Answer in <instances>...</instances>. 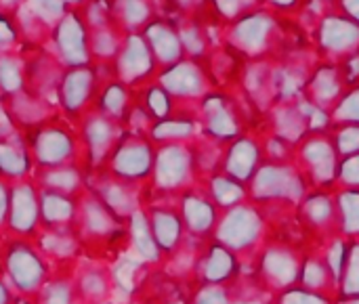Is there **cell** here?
Here are the masks:
<instances>
[{
  "label": "cell",
  "mask_w": 359,
  "mask_h": 304,
  "mask_svg": "<svg viewBox=\"0 0 359 304\" xmlns=\"http://www.w3.org/2000/svg\"><path fill=\"white\" fill-rule=\"evenodd\" d=\"M29 6H32V13L38 15L42 21L46 23H59L65 13H67V4L65 0H29Z\"/></svg>",
  "instance_id": "obj_13"
},
{
  "label": "cell",
  "mask_w": 359,
  "mask_h": 304,
  "mask_svg": "<svg viewBox=\"0 0 359 304\" xmlns=\"http://www.w3.org/2000/svg\"><path fill=\"white\" fill-rule=\"evenodd\" d=\"M0 88L8 95L23 90V71L19 63L8 55L0 57Z\"/></svg>",
  "instance_id": "obj_12"
},
{
  "label": "cell",
  "mask_w": 359,
  "mask_h": 304,
  "mask_svg": "<svg viewBox=\"0 0 359 304\" xmlns=\"http://www.w3.org/2000/svg\"><path fill=\"white\" fill-rule=\"evenodd\" d=\"M93 90H95V74L90 71L88 65L69 67L61 74L59 99L67 113H72V116L80 113L88 105Z\"/></svg>",
  "instance_id": "obj_5"
},
{
  "label": "cell",
  "mask_w": 359,
  "mask_h": 304,
  "mask_svg": "<svg viewBox=\"0 0 359 304\" xmlns=\"http://www.w3.org/2000/svg\"><path fill=\"white\" fill-rule=\"evenodd\" d=\"M17 40V27L11 21V17H6L4 13H0V50L6 48L11 42Z\"/></svg>",
  "instance_id": "obj_14"
},
{
  "label": "cell",
  "mask_w": 359,
  "mask_h": 304,
  "mask_svg": "<svg viewBox=\"0 0 359 304\" xmlns=\"http://www.w3.org/2000/svg\"><path fill=\"white\" fill-rule=\"evenodd\" d=\"M105 113L99 116H88L82 124V143L86 145V158L88 160H99L107 156V147L116 141L114 137V124L109 122Z\"/></svg>",
  "instance_id": "obj_7"
},
{
  "label": "cell",
  "mask_w": 359,
  "mask_h": 304,
  "mask_svg": "<svg viewBox=\"0 0 359 304\" xmlns=\"http://www.w3.org/2000/svg\"><path fill=\"white\" fill-rule=\"evenodd\" d=\"M42 187L48 191H57L63 195H76L84 189L82 172L72 166H57L42 170Z\"/></svg>",
  "instance_id": "obj_9"
},
{
  "label": "cell",
  "mask_w": 359,
  "mask_h": 304,
  "mask_svg": "<svg viewBox=\"0 0 359 304\" xmlns=\"http://www.w3.org/2000/svg\"><path fill=\"white\" fill-rule=\"evenodd\" d=\"M38 223H40V195L36 193L34 185H29V183L13 185L11 198H8L6 225L19 237L27 240L36 233Z\"/></svg>",
  "instance_id": "obj_4"
},
{
  "label": "cell",
  "mask_w": 359,
  "mask_h": 304,
  "mask_svg": "<svg viewBox=\"0 0 359 304\" xmlns=\"http://www.w3.org/2000/svg\"><path fill=\"white\" fill-rule=\"evenodd\" d=\"M76 212L78 204L72 200V195H63L48 189L40 193V221L48 229H63L74 225Z\"/></svg>",
  "instance_id": "obj_6"
},
{
  "label": "cell",
  "mask_w": 359,
  "mask_h": 304,
  "mask_svg": "<svg viewBox=\"0 0 359 304\" xmlns=\"http://www.w3.org/2000/svg\"><path fill=\"white\" fill-rule=\"evenodd\" d=\"M32 158L42 168L65 166L76 156L74 134L57 124H40L34 128V137L27 139Z\"/></svg>",
  "instance_id": "obj_2"
},
{
  "label": "cell",
  "mask_w": 359,
  "mask_h": 304,
  "mask_svg": "<svg viewBox=\"0 0 359 304\" xmlns=\"http://www.w3.org/2000/svg\"><path fill=\"white\" fill-rule=\"evenodd\" d=\"M34 164L29 145L15 137H0V177H25Z\"/></svg>",
  "instance_id": "obj_8"
},
{
  "label": "cell",
  "mask_w": 359,
  "mask_h": 304,
  "mask_svg": "<svg viewBox=\"0 0 359 304\" xmlns=\"http://www.w3.org/2000/svg\"><path fill=\"white\" fill-rule=\"evenodd\" d=\"M15 296H13V292L6 288V284L0 279V304H15Z\"/></svg>",
  "instance_id": "obj_16"
},
{
  "label": "cell",
  "mask_w": 359,
  "mask_h": 304,
  "mask_svg": "<svg viewBox=\"0 0 359 304\" xmlns=\"http://www.w3.org/2000/svg\"><path fill=\"white\" fill-rule=\"evenodd\" d=\"M65 4H69V6H78V4H86V0H65Z\"/></svg>",
  "instance_id": "obj_17"
},
{
  "label": "cell",
  "mask_w": 359,
  "mask_h": 304,
  "mask_svg": "<svg viewBox=\"0 0 359 304\" xmlns=\"http://www.w3.org/2000/svg\"><path fill=\"white\" fill-rule=\"evenodd\" d=\"M38 294H40L42 304H82L76 284L65 277H59V279L48 277V282L42 286Z\"/></svg>",
  "instance_id": "obj_10"
},
{
  "label": "cell",
  "mask_w": 359,
  "mask_h": 304,
  "mask_svg": "<svg viewBox=\"0 0 359 304\" xmlns=\"http://www.w3.org/2000/svg\"><path fill=\"white\" fill-rule=\"evenodd\" d=\"M78 294L84 300H97L99 296H103L107 292V284L103 279V275L99 273V269H86L80 273V279L76 284Z\"/></svg>",
  "instance_id": "obj_11"
},
{
  "label": "cell",
  "mask_w": 359,
  "mask_h": 304,
  "mask_svg": "<svg viewBox=\"0 0 359 304\" xmlns=\"http://www.w3.org/2000/svg\"><path fill=\"white\" fill-rule=\"evenodd\" d=\"M4 267H6V273H8L15 290L21 296L38 294L50 277V271L42 258V252H38L23 237H17L6 248Z\"/></svg>",
  "instance_id": "obj_1"
},
{
  "label": "cell",
  "mask_w": 359,
  "mask_h": 304,
  "mask_svg": "<svg viewBox=\"0 0 359 304\" xmlns=\"http://www.w3.org/2000/svg\"><path fill=\"white\" fill-rule=\"evenodd\" d=\"M15 304H34V303H29V300H25V298H17Z\"/></svg>",
  "instance_id": "obj_18"
},
{
  "label": "cell",
  "mask_w": 359,
  "mask_h": 304,
  "mask_svg": "<svg viewBox=\"0 0 359 304\" xmlns=\"http://www.w3.org/2000/svg\"><path fill=\"white\" fill-rule=\"evenodd\" d=\"M88 34L90 29L86 27L80 13H65V17L55 25L53 29L55 48L67 67L88 65L90 59Z\"/></svg>",
  "instance_id": "obj_3"
},
{
  "label": "cell",
  "mask_w": 359,
  "mask_h": 304,
  "mask_svg": "<svg viewBox=\"0 0 359 304\" xmlns=\"http://www.w3.org/2000/svg\"><path fill=\"white\" fill-rule=\"evenodd\" d=\"M8 198H11V189L0 179V225H4L8 219Z\"/></svg>",
  "instance_id": "obj_15"
}]
</instances>
